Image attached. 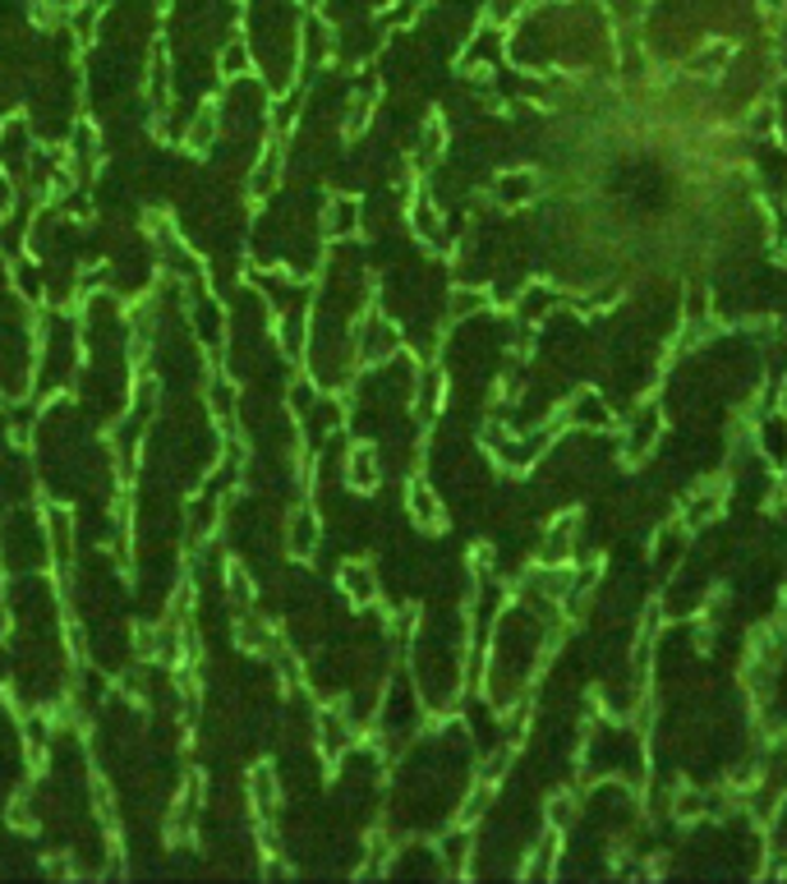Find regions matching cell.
Instances as JSON below:
<instances>
[{"label": "cell", "instance_id": "6da1fadb", "mask_svg": "<svg viewBox=\"0 0 787 884\" xmlns=\"http://www.w3.org/2000/svg\"><path fill=\"white\" fill-rule=\"evenodd\" d=\"M659 433H664V414H659V406H640L636 414H632V424H626V433H622V461L626 465H640L649 452H654V442H659Z\"/></svg>", "mask_w": 787, "mask_h": 884}, {"label": "cell", "instance_id": "8d00e7d4", "mask_svg": "<svg viewBox=\"0 0 787 884\" xmlns=\"http://www.w3.org/2000/svg\"><path fill=\"white\" fill-rule=\"evenodd\" d=\"M470 567H475L479 576H488V567H493V549H484V543H479V549L470 553Z\"/></svg>", "mask_w": 787, "mask_h": 884}, {"label": "cell", "instance_id": "2e32d148", "mask_svg": "<svg viewBox=\"0 0 787 884\" xmlns=\"http://www.w3.org/2000/svg\"><path fill=\"white\" fill-rule=\"evenodd\" d=\"M727 56H732L727 42H710V46H700L696 56L687 61V74H696V79H710V74H719L727 65Z\"/></svg>", "mask_w": 787, "mask_h": 884}, {"label": "cell", "instance_id": "ffe728a7", "mask_svg": "<svg viewBox=\"0 0 787 884\" xmlns=\"http://www.w3.org/2000/svg\"><path fill=\"white\" fill-rule=\"evenodd\" d=\"M442 392H448V382H442V374L438 369H424V382H419V401H414V410L424 414H438V406H442Z\"/></svg>", "mask_w": 787, "mask_h": 884}, {"label": "cell", "instance_id": "e0dca14e", "mask_svg": "<svg viewBox=\"0 0 787 884\" xmlns=\"http://www.w3.org/2000/svg\"><path fill=\"white\" fill-rule=\"evenodd\" d=\"M410 226H414V236H419V240H429L433 249H442L438 213H433V203H429V198H414V207H410Z\"/></svg>", "mask_w": 787, "mask_h": 884}, {"label": "cell", "instance_id": "60d3db41", "mask_svg": "<svg viewBox=\"0 0 787 884\" xmlns=\"http://www.w3.org/2000/svg\"><path fill=\"white\" fill-rule=\"evenodd\" d=\"M46 871H51V875H61V880H69V875H78V871H74V866H69V862H51V866H46Z\"/></svg>", "mask_w": 787, "mask_h": 884}, {"label": "cell", "instance_id": "1f68e13d", "mask_svg": "<svg viewBox=\"0 0 787 884\" xmlns=\"http://www.w3.org/2000/svg\"><path fill=\"white\" fill-rule=\"evenodd\" d=\"M484 304H488L484 291H456V295H452V314L465 319V314H475V309H484Z\"/></svg>", "mask_w": 787, "mask_h": 884}, {"label": "cell", "instance_id": "f1b7e54d", "mask_svg": "<svg viewBox=\"0 0 787 884\" xmlns=\"http://www.w3.org/2000/svg\"><path fill=\"white\" fill-rule=\"evenodd\" d=\"M313 543H319V526H313V516L304 511V516H300V530H295V539H291L295 558H309V553H313Z\"/></svg>", "mask_w": 787, "mask_h": 884}, {"label": "cell", "instance_id": "44dd1931", "mask_svg": "<svg viewBox=\"0 0 787 884\" xmlns=\"http://www.w3.org/2000/svg\"><path fill=\"white\" fill-rule=\"evenodd\" d=\"M442 148H448V125H442L438 116H429L424 134H419V162H438Z\"/></svg>", "mask_w": 787, "mask_h": 884}, {"label": "cell", "instance_id": "d6986e66", "mask_svg": "<svg viewBox=\"0 0 787 884\" xmlns=\"http://www.w3.org/2000/svg\"><path fill=\"white\" fill-rule=\"evenodd\" d=\"M465 856H470V824H461L456 834L442 839V862H448V875H465Z\"/></svg>", "mask_w": 787, "mask_h": 884}, {"label": "cell", "instance_id": "7402d4cb", "mask_svg": "<svg viewBox=\"0 0 787 884\" xmlns=\"http://www.w3.org/2000/svg\"><path fill=\"white\" fill-rule=\"evenodd\" d=\"M543 811H548V824L562 829V834H567V829L575 824V811H581V801H575L571 793H553V797H548Z\"/></svg>", "mask_w": 787, "mask_h": 884}, {"label": "cell", "instance_id": "4dcf8cb0", "mask_svg": "<svg viewBox=\"0 0 787 884\" xmlns=\"http://www.w3.org/2000/svg\"><path fill=\"white\" fill-rule=\"evenodd\" d=\"M10 824L19 829V834H33V829H37V820L29 816V793H19V797L10 801Z\"/></svg>", "mask_w": 787, "mask_h": 884}, {"label": "cell", "instance_id": "484cf974", "mask_svg": "<svg viewBox=\"0 0 787 884\" xmlns=\"http://www.w3.org/2000/svg\"><path fill=\"white\" fill-rule=\"evenodd\" d=\"M323 37H327L323 19L309 14V19H304V56H309V61H319V56H327V51H332V42H323Z\"/></svg>", "mask_w": 787, "mask_h": 884}, {"label": "cell", "instance_id": "7bdbcfd3", "mask_svg": "<svg viewBox=\"0 0 787 884\" xmlns=\"http://www.w3.org/2000/svg\"><path fill=\"white\" fill-rule=\"evenodd\" d=\"M759 6H765L769 14H787V0H759Z\"/></svg>", "mask_w": 787, "mask_h": 884}, {"label": "cell", "instance_id": "f546056e", "mask_svg": "<svg viewBox=\"0 0 787 884\" xmlns=\"http://www.w3.org/2000/svg\"><path fill=\"white\" fill-rule=\"evenodd\" d=\"M281 351L285 355H300L304 351V323L300 319H281Z\"/></svg>", "mask_w": 787, "mask_h": 884}, {"label": "cell", "instance_id": "8992f818", "mask_svg": "<svg viewBox=\"0 0 787 884\" xmlns=\"http://www.w3.org/2000/svg\"><path fill=\"white\" fill-rule=\"evenodd\" d=\"M558 856H562V829L548 824L539 848H535V856H530V866L520 871V880H553L558 875Z\"/></svg>", "mask_w": 787, "mask_h": 884}, {"label": "cell", "instance_id": "e575fe53", "mask_svg": "<svg viewBox=\"0 0 787 884\" xmlns=\"http://www.w3.org/2000/svg\"><path fill=\"white\" fill-rule=\"evenodd\" d=\"M769 129H774V107H759L751 116V134H769Z\"/></svg>", "mask_w": 787, "mask_h": 884}, {"label": "cell", "instance_id": "30bf717a", "mask_svg": "<svg viewBox=\"0 0 787 884\" xmlns=\"http://www.w3.org/2000/svg\"><path fill=\"white\" fill-rule=\"evenodd\" d=\"M575 521L581 516H558V526L548 530V539H543V553H539V562H548V567H567L571 562V539H575Z\"/></svg>", "mask_w": 787, "mask_h": 884}, {"label": "cell", "instance_id": "bcb514c9", "mask_svg": "<svg viewBox=\"0 0 787 884\" xmlns=\"http://www.w3.org/2000/svg\"><path fill=\"white\" fill-rule=\"evenodd\" d=\"M783 613H787V590H783Z\"/></svg>", "mask_w": 787, "mask_h": 884}, {"label": "cell", "instance_id": "9c48e42d", "mask_svg": "<svg viewBox=\"0 0 787 884\" xmlns=\"http://www.w3.org/2000/svg\"><path fill=\"white\" fill-rule=\"evenodd\" d=\"M535 190H539V175L535 171H507V175H497L493 198L503 203V207H520V203L535 198Z\"/></svg>", "mask_w": 787, "mask_h": 884}, {"label": "cell", "instance_id": "f6af8a7d", "mask_svg": "<svg viewBox=\"0 0 787 884\" xmlns=\"http://www.w3.org/2000/svg\"><path fill=\"white\" fill-rule=\"evenodd\" d=\"M783 61H787V33H783Z\"/></svg>", "mask_w": 787, "mask_h": 884}, {"label": "cell", "instance_id": "4316f807", "mask_svg": "<svg viewBox=\"0 0 787 884\" xmlns=\"http://www.w3.org/2000/svg\"><path fill=\"white\" fill-rule=\"evenodd\" d=\"M511 756H516V742H503V746H497L493 756L479 765V778H484V784H497V778L511 769Z\"/></svg>", "mask_w": 787, "mask_h": 884}, {"label": "cell", "instance_id": "cb8c5ba5", "mask_svg": "<svg viewBox=\"0 0 787 884\" xmlns=\"http://www.w3.org/2000/svg\"><path fill=\"white\" fill-rule=\"evenodd\" d=\"M704 811H710V797L696 793V788H681V793L672 797V816H677V820H700Z\"/></svg>", "mask_w": 787, "mask_h": 884}, {"label": "cell", "instance_id": "52a82bcc", "mask_svg": "<svg viewBox=\"0 0 787 884\" xmlns=\"http://www.w3.org/2000/svg\"><path fill=\"white\" fill-rule=\"evenodd\" d=\"M249 801H254L258 820H272V816H277V806H281V788H277V774H272V765H258V769L249 774Z\"/></svg>", "mask_w": 787, "mask_h": 884}, {"label": "cell", "instance_id": "d6a6232c", "mask_svg": "<svg viewBox=\"0 0 787 884\" xmlns=\"http://www.w3.org/2000/svg\"><path fill=\"white\" fill-rule=\"evenodd\" d=\"M93 801H97V820L111 824V820H116V806H111V793H107V784H101V778L93 784Z\"/></svg>", "mask_w": 787, "mask_h": 884}, {"label": "cell", "instance_id": "b9f144b4", "mask_svg": "<svg viewBox=\"0 0 787 884\" xmlns=\"http://www.w3.org/2000/svg\"><path fill=\"white\" fill-rule=\"evenodd\" d=\"M424 6H433V0H401V10H406V14H419Z\"/></svg>", "mask_w": 787, "mask_h": 884}, {"label": "cell", "instance_id": "8fae6325", "mask_svg": "<svg viewBox=\"0 0 787 884\" xmlns=\"http://www.w3.org/2000/svg\"><path fill=\"white\" fill-rule=\"evenodd\" d=\"M217 134H222V120H217V111H213V107H203V111H198V116L185 125V134H180V143H185V148L194 152V158H203V152L217 143Z\"/></svg>", "mask_w": 787, "mask_h": 884}, {"label": "cell", "instance_id": "d4e9b609", "mask_svg": "<svg viewBox=\"0 0 787 884\" xmlns=\"http://www.w3.org/2000/svg\"><path fill=\"white\" fill-rule=\"evenodd\" d=\"M319 742H323V756H341V751H346V727H341L327 710L319 714Z\"/></svg>", "mask_w": 787, "mask_h": 884}, {"label": "cell", "instance_id": "836d02e7", "mask_svg": "<svg viewBox=\"0 0 787 884\" xmlns=\"http://www.w3.org/2000/svg\"><path fill=\"white\" fill-rule=\"evenodd\" d=\"M548 300H553V295H548L543 285H535V291H525V314H543V309H548Z\"/></svg>", "mask_w": 787, "mask_h": 884}, {"label": "cell", "instance_id": "ac0fdd59", "mask_svg": "<svg viewBox=\"0 0 787 884\" xmlns=\"http://www.w3.org/2000/svg\"><path fill=\"white\" fill-rule=\"evenodd\" d=\"M46 530H51V543H56V562H61V567H69V558H74V543H69V530H74V521H69V511L51 507V521H46Z\"/></svg>", "mask_w": 787, "mask_h": 884}, {"label": "cell", "instance_id": "4fadbf2b", "mask_svg": "<svg viewBox=\"0 0 787 884\" xmlns=\"http://www.w3.org/2000/svg\"><path fill=\"white\" fill-rule=\"evenodd\" d=\"M222 581H226V594L235 604H254V594H258V585H254V576H249V567L240 562V558H222Z\"/></svg>", "mask_w": 787, "mask_h": 884}, {"label": "cell", "instance_id": "277c9868", "mask_svg": "<svg viewBox=\"0 0 787 884\" xmlns=\"http://www.w3.org/2000/svg\"><path fill=\"white\" fill-rule=\"evenodd\" d=\"M336 585H341V594H346L351 604H374L378 600V581H374V567L369 562H341V571H336Z\"/></svg>", "mask_w": 787, "mask_h": 884}, {"label": "cell", "instance_id": "d590c367", "mask_svg": "<svg viewBox=\"0 0 787 884\" xmlns=\"http://www.w3.org/2000/svg\"><path fill=\"white\" fill-rule=\"evenodd\" d=\"M258 843H262V856H277V848H281V843H277V834H272V824H268V820H262V824H258Z\"/></svg>", "mask_w": 787, "mask_h": 884}, {"label": "cell", "instance_id": "74e56055", "mask_svg": "<svg viewBox=\"0 0 787 884\" xmlns=\"http://www.w3.org/2000/svg\"><path fill=\"white\" fill-rule=\"evenodd\" d=\"M29 14H33V23H51V19H56V10H51L46 0H33V10H29Z\"/></svg>", "mask_w": 787, "mask_h": 884}, {"label": "cell", "instance_id": "ba28073f", "mask_svg": "<svg viewBox=\"0 0 787 884\" xmlns=\"http://www.w3.org/2000/svg\"><path fill=\"white\" fill-rule=\"evenodd\" d=\"M346 484L355 493H374L378 488V456L374 448H364V442H355L351 456H346Z\"/></svg>", "mask_w": 787, "mask_h": 884}, {"label": "cell", "instance_id": "9a60e30c", "mask_svg": "<svg viewBox=\"0 0 787 884\" xmlns=\"http://www.w3.org/2000/svg\"><path fill=\"white\" fill-rule=\"evenodd\" d=\"M359 226V203L355 198H346V194H336L332 203H327V236H351V230Z\"/></svg>", "mask_w": 787, "mask_h": 884}, {"label": "cell", "instance_id": "603a6c76", "mask_svg": "<svg viewBox=\"0 0 787 884\" xmlns=\"http://www.w3.org/2000/svg\"><path fill=\"white\" fill-rule=\"evenodd\" d=\"M493 793H497V784H484V778H479V788L470 793V797H465V806H461V824H470V829H475V824L484 820V811L493 806Z\"/></svg>", "mask_w": 787, "mask_h": 884}, {"label": "cell", "instance_id": "ee69618b", "mask_svg": "<svg viewBox=\"0 0 787 884\" xmlns=\"http://www.w3.org/2000/svg\"><path fill=\"white\" fill-rule=\"evenodd\" d=\"M300 6H304V10H313V6H319V0H300Z\"/></svg>", "mask_w": 787, "mask_h": 884}, {"label": "cell", "instance_id": "ab89813d", "mask_svg": "<svg viewBox=\"0 0 787 884\" xmlns=\"http://www.w3.org/2000/svg\"><path fill=\"white\" fill-rule=\"evenodd\" d=\"M19 285H23V291H29V295H42V285L33 281V272H29V268H23V272H19Z\"/></svg>", "mask_w": 787, "mask_h": 884}, {"label": "cell", "instance_id": "7a4b0ae2", "mask_svg": "<svg viewBox=\"0 0 787 884\" xmlns=\"http://www.w3.org/2000/svg\"><path fill=\"white\" fill-rule=\"evenodd\" d=\"M406 511H410L414 526H424V530H448V511H442L438 493H433L424 479H410V484H406Z\"/></svg>", "mask_w": 787, "mask_h": 884}, {"label": "cell", "instance_id": "83f0119b", "mask_svg": "<svg viewBox=\"0 0 787 884\" xmlns=\"http://www.w3.org/2000/svg\"><path fill=\"white\" fill-rule=\"evenodd\" d=\"M245 69H249V51H245V42H230V46L222 51V79H240Z\"/></svg>", "mask_w": 787, "mask_h": 884}, {"label": "cell", "instance_id": "f35d334b", "mask_svg": "<svg viewBox=\"0 0 787 884\" xmlns=\"http://www.w3.org/2000/svg\"><path fill=\"white\" fill-rule=\"evenodd\" d=\"M700 314H704V291L696 285V291H691V304H687V319H700Z\"/></svg>", "mask_w": 787, "mask_h": 884}, {"label": "cell", "instance_id": "7c38bea8", "mask_svg": "<svg viewBox=\"0 0 787 884\" xmlns=\"http://www.w3.org/2000/svg\"><path fill=\"white\" fill-rule=\"evenodd\" d=\"M281 166H285L281 143H272L268 152H262V162L254 166V175H249V194H254V198H268V194L281 185Z\"/></svg>", "mask_w": 787, "mask_h": 884}, {"label": "cell", "instance_id": "3957f363", "mask_svg": "<svg viewBox=\"0 0 787 884\" xmlns=\"http://www.w3.org/2000/svg\"><path fill=\"white\" fill-rule=\"evenodd\" d=\"M723 503H727V484H723V479L710 484V488H700V493H691V498L681 503V526H687V530H700V526L719 521Z\"/></svg>", "mask_w": 787, "mask_h": 884}, {"label": "cell", "instance_id": "5b68a950", "mask_svg": "<svg viewBox=\"0 0 787 884\" xmlns=\"http://www.w3.org/2000/svg\"><path fill=\"white\" fill-rule=\"evenodd\" d=\"M567 424H581V429H608L613 424V410L608 401H603L594 387H585V392H575L571 406H567Z\"/></svg>", "mask_w": 787, "mask_h": 884}, {"label": "cell", "instance_id": "5bb4252c", "mask_svg": "<svg viewBox=\"0 0 787 884\" xmlns=\"http://www.w3.org/2000/svg\"><path fill=\"white\" fill-rule=\"evenodd\" d=\"M681 553H687V526H681V521H677V526H664L659 539H654V562L668 571V567H677Z\"/></svg>", "mask_w": 787, "mask_h": 884}]
</instances>
